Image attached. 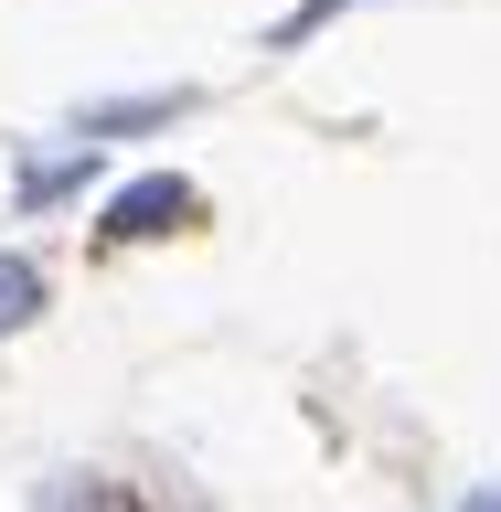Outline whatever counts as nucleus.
<instances>
[{
    "mask_svg": "<svg viewBox=\"0 0 501 512\" xmlns=\"http://www.w3.org/2000/svg\"><path fill=\"white\" fill-rule=\"evenodd\" d=\"M192 214H203V192L150 171V182H128L118 203H107V235H118V246H150V235H171V224H192Z\"/></svg>",
    "mask_w": 501,
    "mask_h": 512,
    "instance_id": "1",
    "label": "nucleus"
},
{
    "mask_svg": "<svg viewBox=\"0 0 501 512\" xmlns=\"http://www.w3.org/2000/svg\"><path fill=\"white\" fill-rule=\"evenodd\" d=\"M192 96H118V107H86V150L96 139H128V128H171Z\"/></svg>",
    "mask_w": 501,
    "mask_h": 512,
    "instance_id": "2",
    "label": "nucleus"
},
{
    "mask_svg": "<svg viewBox=\"0 0 501 512\" xmlns=\"http://www.w3.org/2000/svg\"><path fill=\"white\" fill-rule=\"evenodd\" d=\"M86 171H96L86 139H75L64 160H22V203H64V192H86Z\"/></svg>",
    "mask_w": 501,
    "mask_h": 512,
    "instance_id": "3",
    "label": "nucleus"
},
{
    "mask_svg": "<svg viewBox=\"0 0 501 512\" xmlns=\"http://www.w3.org/2000/svg\"><path fill=\"white\" fill-rule=\"evenodd\" d=\"M32 320H43V267L0 256V331H32Z\"/></svg>",
    "mask_w": 501,
    "mask_h": 512,
    "instance_id": "4",
    "label": "nucleus"
},
{
    "mask_svg": "<svg viewBox=\"0 0 501 512\" xmlns=\"http://www.w3.org/2000/svg\"><path fill=\"white\" fill-rule=\"evenodd\" d=\"M331 11H342V0H299V11H288V22H278V43H299V32H320V22H331Z\"/></svg>",
    "mask_w": 501,
    "mask_h": 512,
    "instance_id": "5",
    "label": "nucleus"
},
{
    "mask_svg": "<svg viewBox=\"0 0 501 512\" xmlns=\"http://www.w3.org/2000/svg\"><path fill=\"white\" fill-rule=\"evenodd\" d=\"M459 512H501V480H480V491H470V502H459Z\"/></svg>",
    "mask_w": 501,
    "mask_h": 512,
    "instance_id": "6",
    "label": "nucleus"
}]
</instances>
